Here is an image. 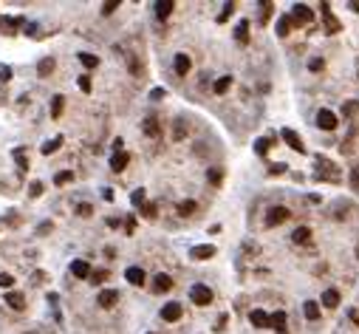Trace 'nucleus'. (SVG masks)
<instances>
[{"label":"nucleus","mask_w":359,"mask_h":334,"mask_svg":"<svg viewBox=\"0 0 359 334\" xmlns=\"http://www.w3.org/2000/svg\"><path fill=\"white\" fill-rule=\"evenodd\" d=\"M153 9H156V17H159V20H167V17L173 15L176 3H173V0H159V3H153Z\"/></svg>","instance_id":"7"},{"label":"nucleus","mask_w":359,"mask_h":334,"mask_svg":"<svg viewBox=\"0 0 359 334\" xmlns=\"http://www.w3.org/2000/svg\"><path fill=\"white\" fill-rule=\"evenodd\" d=\"M289 216H292V213H289V207H280V204H277V207H272V210L266 213L263 224H266V227H280V224H283Z\"/></svg>","instance_id":"2"},{"label":"nucleus","mask_w":359,"mask_h":334,"mask_svg":"<svg viewBox=\"0 0 359 334\" xmlns=\"http://www.w3.org/2000/svg\"><path fill=\"white\" fill-rule=\"evenodd\" d=\"M108 281V269H94L91 272V284H105Z\"/></svg>","instance_id":"31"},{"label":"nucleus","mask_w":359,"mask_h":334,"mask_svg":"<svg viewBox=\"0 0 359 334\" xmlns=\"http://www.w3.org/2000/svg\"><path fill=\"white\" fill-rule=\"evenodd\" d=\"M128 165H131V156H128L125 150H119V153L111 156V170H116V173H119V170H125Z\"/></svg>","instance_id":"11"},{"label":"nucleus","mask_w":359,"mask_h":334,"mask_svg":"<svg viewBox=\"0 0 359 334\" xmlns=\"http://www.w3.org/2000/svg\"><path fill=\"white\" fill-rule=\"evenodd\" d=\"M303 315H306L309 320H317V317H320V306H317L314 301H306V303H303Z\"/></svg>","instance_id":"22"},{"label":"nucleus","mask_w":359,"mask_h":334,"mask_svg":"<svg viewBox=\"0 0 359 334\" xmlns=\"http://www.w3.org/2000/svg\"><path fill=\"white\" fill-rule=\"evenodd\" d=\"M15 159H17V165H20V170H29V159H26L23 148H17V150H15Z\"/></svg>","instance_id":"33"},{"label":"nucleus","mask_w":359,"mask_h":334,"mask_svg":"<svg viewBox=\"0 0 359 334\" xmlns=\"http://www.w3.org/2000/svg\"><path fill=\"white\" fill-rule=\"evenodd\" d=\"M292 241H294V244H309V241H311V230H309V227H297V230L292 233Z\"/></svg>","instance_id":"20"},{"label":"nucleus","mask_w":359,"mask_h":334,"mask_svg":"<svg viewBox=\"0 0 359 334\" xmlns=\"http://www.w3.org/2000/svg\"><path fill=\"white\" fill-rule=\"evenodd\" d=\"M131 201L136 204V207H145V190H133Z\"/></svg>","instance_id":"35"},{"label":"nucleus","mask_w":359,"mask_h":334,"mask_svg":"<svg viewBox=\"0 0 359 334\" xmlns=\"http://www.w3.org/2000/svg\"><path fill=\"white\" fill-rule=\"evenodd\" d=\"M71 179H74V173H71V170H63V173H57V176H54V184L60 187V184H68Z\"/></svg>","instance_id":"32"},{"label":"nucleus","mask_w":359,"mask_h":334,"mask_svg":"<svg viewBox=\"0 0 359 334\" xmlns=\"http://www.w3.org/2000/svg\"><path fill=\"white\" fill-rule=\"evenodd\" d=\"M283 334H286V332H283Z\"/></svg>","instance_id":"51"},{"label":"nucleus","mask_w":359,"mask_h":334,"mask_svg":"<svg viewBox=\"0 0 359 334\" xmlns=\"http://www.w3.org/2000/svg\"><path fill=\"white\" fill-rule=\"evenodd\" d=\"M343 114H345L348 119H351L354 114H357V102H345V105H343Z\"/></svg>","instance_id":"41"},{"label":"nucleus","mask_w":359,"mask_h":334,"mask_svg":"<svg viewBox=\"0 0 359 334\" xmlns=\"http://www.w3.org/2000/svg\"><path fill=\"white\" fill-rule=\"evenodd\" d=\"M54 66H57V63H54L51 57H46V60H40V63H37V74H40V77H49L51 71H54Z\"/></svg>","instance_id":"21"},{"label":"nucleus","mask_w":359,"mask_h":334,"mask_svg":"<svg viewBox=\"0 0 359 334\" xmlns=\"http://www.w3.org/2000/svg\"><path fill=\"white\" fill-rule=\"evenodd\" d=\"M351 187H354V190H359V167H354V170H351Z\"/></svg>","instance_id":"45"},{"label":"nucleus","mask_w":359,"mask_h":334,"mask_svg":"<svg viewBox=\"0 0 359 334\" xmlns=\"http://www.w3.org/2000/svg\"><path fill=\"white\" fill-rule=\"evenodd\" d=\"M283 142L292 148V150H297V153H306V145H303V139L294 134L292 128H283Z\"/></svg>","instance_id":"5"},{"label":"nucleus","mask_w":359,"mask_h":334,"mask_svg":"<svg viewBox=\"0 0 359 334\" xmlns=\"http://www.w3.org/2000/svg\"><path fill=\"white\" fill-rule=\"evenodd\" d=\"M116 9H119V3H116V0H111V3H105V6H102V15H114Z\"/></svg>","instance_id":"44"},{"label":"nucleus","mask_w":359,"mask_h":334,"mask_svg":"<svg viewBox=\"0 0 359 334\" xmlns=\"http://www.w3.org/2000/svg\"><path fill=\"white\" fill-rule=\"evenodd\" d=\"M145 134L147 136H159V119H145Z\"/></svg>","instance_id":"27"},{"label":"nucleus","mask_w":359,"mask_h":334,"mask_svg":"<svg viewBox=\"0 0 359 334\" xmlns=\"http://www.w3.org/2000/svg\"><path fill=\"white\" fill-rule=\"evenodd\" d=\"M153 289H156V292H170V289H173V278H170V275H156V278H153Z\"/></svg>","instance_id":"15"},{"label":"nucleus","mask_w":359,"mask_h":334,"mask_svg":"<svg viewBox=\"0 0 359 334\" xmlns=\"http://www.w3.org/2000/svg\"><path fill=\"white\" fill-rule=\"evenodd\" d=\"M60 145H63V136H54V139H49V142H46V145H43L40 150L46 153V156H51L54 150H60Z\"/></svg>","instance_id":"23"},{"label":"nucleus","mask_w":359,"mask_h":334,"mask_svg":"<svg viewBox=\"0 0 359 334\" xmlns=\"http://www.w3.org/2000/svg\"><path fill=\"white\" fill-rule=\"evenodd\" d=\"M29 196H32V199L43 196V184H40V182H32V187H29Z\"/></svg>","instance_id":"39"},{"label":"nucleus","mask_w":359,"mask_h":334,"mask_svg":"<svg viewBox=\"0 0 359 334\" xmlns=\"http://www.w3.org/2000/svg\"><path fill=\"white\" fill-rule=\"evenodd\" d=\"M6 303H9L15 312H23V309H26V298H23L20 292H9V295H6Z\"/></svg>","instance_id":"17"},{"label":"nucleus","mask_w":359,"mask_h":334,"mask_svg":"<svg viewBox=\"0 0 359 334\" xmlns=\"http://www.w3.org/2000/svg\"><path fill=\"white\" fill-rule=\"evenodd\" d=\"M80 63L85 68H97L99 66V57H94V54H80Z\"/></svg>","instance_id":"30"},{"label":"nucleus","mask_w":359,"mask_h":334,"mask_svg":"<svg viewBox=\"0 0 359 334\" xmlns=\"http://www.w3.org/2000/svg\"><path fill=\"white\" fill-rule=\"evenodd\" d=\"M235 40H238V43H246V40H249V23H246V20L238 23V29H235Z\"/></svg>","instance_id":"25"},{"label":"nucleus","mask_w":359,"mask_h":334,"mask_svg":"<svg viewBox=\"0 0 359 334\" xmlns=\"http://www.w3.org/2000/svg\"><path fill=\"white\" fill-rule=\"evenodd\" d=\"M269 326H272V329H277V332L283 334V332H286V326H289L286 312H275V315H269Z\"/></svg>","instance_id":"13"},{"label":"nucleus","mask_w":359,"mask_h":334,"mask_svg":"<svg viewBox=\"0 0 359 334\" xmlns=\"http://www.w3.org/2000/svg\"><path fill=\"white\" fill-rule=\"evenodd\" d=\"M190 255H193L196 261H210V258L215 255V247H212V244H201V247H193Z\"/></svg>","instance_id":"10"},{"label":"nucleus","mask_w":359,"mask_h":334,"mask_svg":"<svg viewBox=\"0 0 359 334\" xmlns=\"http://www.w3.org/2000/svg\"><path fill=\"white\" fill-rule=\"evenodd\" d=\"M311 17H314V12H311L309 6H303V3H297V6L292 9V23H297V26L311 23Z\"/></svg>","instance_id":"3"},{"label":"nucleus","mask_w":359,"mask_h":334,"mask_svg":"<svg viewBox=\"0 0 359 334\" xmlns=\"http://www.w3.org/2000/svg\"><path fill=\"white\" fill-rule=\"evenodd\" d=\"M323 306H326V309H337V306H340V292H337V289H326V292H323Z\"/></svg>","instance_id":"16"},{"label":"nucleus","mask_w":359,"mask_h":334,"mask_svg":"<svg viewBox=\"0 0 359 334\" xmlns=\"http://www.w3.org/2000/svg\"><path fill=\"white\" fill-rule=\"evenodd\" d=\"M221 179H224V173L218 167H210V184H221Z\"/></svg>","instance_id":"38"},{"label":"nucleus","mask_w":359,"mask_h":334,"mask_svg":"<svg viewBox=\"0 0 359 334\" xmlns=\"http://www.w3.org/2000/svg\"><path fill=\"white\" fill-rule=\"evenodd\" d=\"M232 9H235V3H227V6H224V12L218 15V23H224V20H227V17L232 15Z\"/></svg>","instance_id":"43"},{"label":"nucleus","mask_w":359,"mask_h":334,"mask_svg":"<svg viewBox=\"0 0 359 334\" xmlns=\"http://www.w3.org/2000/svg\"><path fill=\"white\" fill-rule=\"evenodd\" d=\"M196 210H198V207H196V201H181V204H179V213H181L184 218H187V216H193Z\"/></svg>","instance_id":"28"},{"label":"nucleus","mask_w":359,"mask_h":334,"mask_svg":"<svg viewBox=\"0 0 359 334\" xmlns=\"http://www.w3.org/2000/svg\"><path fill=\"white\" fill-rule=\"evenodd\" d=\"M71 275H74V278H80V281L91 278V267H88V261H74V264H71Z\"/></svg>","instance_id":"12"},{"label":"nucleus","mask_w":359,"mask_h":334,"mask_svg":"<svg viewBox=\"0 0 359 334\" xmlns=\"http://www.w3.org/2000/svg\"><path fill=\"white\" fill-rule=\"evenodd\" d=\"M272 9H275L272 3H263V6H261V23H266V20L272 17Z\"/></svg>","instance_id":"37"},{"label":"nucleus","mask_w":359,"mask_h":334,"mask_svg":"<svg viewBox=\"0 0 359 334\" xmlns=\"http://www.w3.org/2000/svg\"><path fill=\"white\" fill-rule=\"evenodd\" d=\"M156 210H159L156 204H145V207H142V216H145V218H150V221H153V218H156Z\"/></svg>","instance_id":"36"},{"label":"nucleus","mask_w":359,"mask_h":334,"mask_svg":"<svg viewBox=\"0 0 359 334\" xmlns=\"http://www.w3.org/2000/svg\"><path fill=\"white\" fill-rule=\"evenodd\" d=\"M91 213H94V207H91V204H80V207H77V216H82V218H88Z\"/></svg>","instance_id":"42"},{"label":"nucleus","mask_w":359,"mask_h":334,"mask_svg":"<svg viewBox=\"0 0 359 334\" xmlns=\"http://www.w3.org/2000/svg\"><path fill=\"white\" fill-rule=\"evenodd\" d=\"M162 317L167 320V323H176V320L181 317V303H164Z\"/></svg>","instance_id":"8"},{"label":"nucleus","mask_w":359,"mask_h":334,"mask_svg":"<svg viewBox=\"0 0 359 334\" xmlns=\"http://www.w3.org/2000/svg\"><path fill=\"white\" fill-rule=\"evenodd\" d=\"M292 26H294V23H292V17H289V15H283V17L277 20V34H280V37H286V34L292 32Z\"/></svg>","instance_id":"24"},{"label":"nucleus","mask_w":359,"mask_h":334,"mask_svg":"<svg viewBox=\"0 0 359 334\" xmlns=\"http://www.w3.org/2000/svg\"><path fill=\"white\" fill-rule=\"evenodd\" d=\"M0 80H12V68H9V66L0 68Z\"/></svg>","instance_id":"49"},{"label":"nucleus","mask_w":359,"mask_h":334,"mask_svg":"<svg viewBox=\"0 0 359 334\" xmlns=\"http://www.w3.org/2000/svg\"><path fill=\"white\" fill-rule=\"evenodd\" d=\"M176 139H184V136H187V128H184V122H179V125H176Z\"/></svg>","instance_id":"48"},{"label":"nucleus","mask_w":359,"mask_h":334,"mask_svg":"<svg viewBox=\"0 0 359 334\" xmlns=\"http://www.w3.org/2000/svg\"><path fill=\"white\" fill-rule=\"evenodd\" d=\"M116 301H119L116 289H102V292H99V298H97V303L102 306V309H111V306H116Z\"/></svg>","instance_id":"6"},{"label":"nucleus","mask_w":359,"mask_h":334,"mask_svg":"<svg viewBox=\"0 0 359 334\" xmlns=\"http://www.w3.org/2000/svg\"><path fill=\"white\" fill-rule=\"evenodd\" d=\"M255 150L261 153V156L263 153H269V139H258V142H255Z\"/></svg>","instance_id":"40"},{"label":"nucleus","mask_w":359,"mask_h":334,"mask_svg":"<svg viewBox=\"0 0 359 334\" xmlns=\"http://www.w3.org/2000/svg\"><path fill=\"white\" fill-rule=\"evenodd\" d=\"M63 108H65V97H54V100H51V117H54V119H60Z\"/></svg>","instance_id":"26"},{"label":"nucleus","mask_w":359,"mask_h":334,"mask_svg":"<svg viewBox=\"0 0 359 334\" xmlns=\"http://www.w3.org/2000/svg\"><path fill=\"white\" fill-rule=\"evenodd\" d=\"M125 230H128V233H133V230H136V221H133V218H128V221H125Z\"/></svg>","instance_id":"50"},{"label":"nucleus","mask_w":359,"mask_h":334,"mask_svg":"<svg viewBox=\"0 0 359 334\" xmlns=\"http://www.w3.org/2000/svg\"><path fill=\"white\" fill-rule=\"evenodd\" d=\"M320 9H323V17H326V26H328V34H337V32H340V29H343V26H340V20H337V17L331 15V9H328V3H323V6H320Z\"/></svg>","instance_id":"9"},{"label":"nucleus","mask_w":359,"mask_h":334,"mask_svg":"<svg viewBox=\"0 0 359 334\" xmlns=\"http://www.w3.org/2000/svg\"><path fill=\"white\" fill-rule=\"evenodd\" d=\"M249 320H252V326H258V329H266V326H269V315H266L263 309H255V312L249 315Z\"/></svg>","instance_id":"19"},{"label":"nucleus","mask_w":359,"mask_h":334,"mask_svg":"<svg viewBox=\"0 0 359 334\" xmlns=\"http://www.w3.org/2000/svg\"><path fill=\"white\" fill-rule=\"evenodd\" d=\"M190 298H193L196 306H210V303H212V289L204 286V284H196L190 289Z\"/></svg>","instance_id":"1"},{"label":"nucleus","mask_w":359,"mask_h":334,"mask_svg":"<svg viewBox=\"0 0 359 334\" xmlns=\"http://www.w3.org/2000/svg\"><path fill=\"white\" fill-rule=\"evenodd\" d=\"M323 66H326V63H323L320 57H314V60L309 63V68H311V71H323Z\"/></svg>","instance_id":"46"},{"label":"nucleus","mask_w":359,"mask_h":334,"mask_svg":"<svg viewBox=\"0 0 359 334\" xmlns=\"http://www.w3.org/2000/svg\"><path fill=\"white\" fill-rule=\"evenodd\" d=\"M80 88L85 94H91V77H80Z\"/></svg>","instance_id":"47"},{"label":"nucleus","mask_w":359,"mask_h":334,"mask_svg":"<svg viewBox=\"0 0 359 334\" xmlns=\"http://www.w3.org/2000/svg\"><path fill=\"white\" fill-rule=\"evenodd\" d=\"M190 68H193L190 57H187V54H176V74H179V77H187Z\"/></svg>","instance_id":"14"},{"label":"nucleus","mask_w":359,"mask_h":334,"mask_svg":"<svg viewBox=\"0 0 359 334\" xmlns=\"http://www.w3.org/2000/svg\"><path fill=\"white\" fill-rule=\"evenodd\" d=\"M0 286H3V289H12V286H15V278H12L9 272H0Z\"/></svg>","instance_id":"34"},{"label":"nucleus","mask_w":359,"mask_h":334,"mask_svg":"<svg viewBox=\"0 0 359 334\" xmlns=\"http://www.w3.org/2000/svg\"><path fill=\"white\" fill-rule=\"evenodd\" d=\"M125 278L131 281L133 286H142L145 284V269H139V267H131L128 272H125Z\"/></svg>","instance_id":"18"},{"label":"nucleus","mask_w":359,"mask_h":334,"mask_svg":"<svg viewBox=\"0 0 359 334\" xmlns=\"http://www.w3.org/2000/svg\"><path fill=\"white\" fill-rule=\"evenodd\" d=\"M317 125H320L323 131H334V128H337V114L328 111V108H323V111L317 114Z\"/></svg>","instance_id":"4"},{"label":"nucleus","mask_w":359,"mask_h":334,"mask_svg":"<svg viewBox=\"0 0 359 334\" xmlns=\"http://www.w3.org/2000/svg\"><path fill=\"white\" fill-rule=\"evenodd\" d=\"M229 85H232V77H221V80H215V94H224V91H229Z\"/></svg>","instance_id":"29"}]
</instances>
